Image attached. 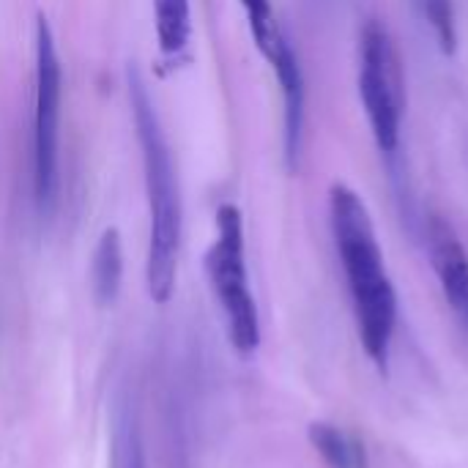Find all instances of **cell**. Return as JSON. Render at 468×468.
I'll return each mask as SVG.
<instances>
[{"mask_svg":"<svg viewBox=\"0 0 468 468\" xmlns=\"http://www.w3.org/2000/svg\"><path fill=\"white\" fill-rule=\"evenodd\" d=\"M310 441L318 450V455L329 463V468H365L362 447L329 422H313Z\"/></svg>","mask_w":468,"mask_h":468,"instance_id":"cell-10","label":"cell"},{"mask_svg":"<svg viewBox=\"0 0 468 468\" xmlns=\"http://www.w3.org/2000/svg\"><path fill=\"white\" fill-rule=\"evenodd\" d=\"M154 27L159 52L165 58H178L189 47L192 36L189 0H154Z\"/></svg>","mask_w":468,"mask_h":468,"instance_id":"cell-9","label":"cell"},{"mask_svg":"<svg viewBox=\"0 0 468 468\" xmlns=\"http://www.w3.org/2000/svg\"><path fill=\"white\" fill-rule=\"evenodd\" d=\"M115 463L118 468H148L140 436L132 425V420H121L118 433H115Z\"/></svg>","mask_w":468,"mask_h":468,"instance_id":"cell-13","label":"cell"},{"mask_svg":"<svg viewBox=\"0 0 468 468\" xmlns=\"http://www.w3.org/2000/svg\"><path fill=\"white\" fill-rule=\"evenodd\" d=\"M359 96L367 123L381 154H395L400 145L406 82L398 47L378 19H367L359 38Z\"/></svg>","mask_w":468,"mask_h":468,"instance_id":"cell-5","label":"cell"},{"mask_svg":"<svg viewBox=\"0 0 468 468\" xmlns=\"http://www.w3.org/2000/svg\"><path fill=\"white\" fill-rule=\"evenodd\" d=\"M420 16L431 25L444 55H455L458 49V19L452 0H414Z\"/></svg>","mask_w":468,"mask_h":468,"instance_id":"cell-12","label":"cell"},{"mask_svg":"<svg viewBox=\"0 0 468 468\" xmlns=\"http://www.w3.org/2000/svg\"><path fill=\"white\" fill-rule=\"evenodd\" d=\"M121 280H123L121 233L115 228H107L99 236V244H96L93 261H90V288H93V299L99 307H110L118 299Z\"/></svg>","mask_w":468,"mask_h":468,"instance_id":"cell-8","label":"cell"},{"mask_svg":"<svg viewBox=\"0 0 468 468\" xmlns=\"http://www.w3.org/2000/svg\"><path fill=\"white\" fill-rule=\"evenodd\" d=\"M206 274L228 321V337L239 354L261 346V318L244 258V222L233 203L217 208V239L206 252Z\"/></svg>","mask_w":468,"mask_h":468,"instance_id":"cell-3","label":"cell"},{"mask_svg":"<svg viewBox=\"0 0 468 468\" xmlns=\"http://www.w3.org/2000/svg\"><path fill=\"white\" fill-rule=\"evenodd\" d=\"M129 101L143 156V178H145V197H148V258H145V282L154 302L165 304L176 288L178 255H181V189L173 165V154L151 101L148 85L143 82L140 71L129 66Z\"/></svg>","mask_w":468,"mask_h":468,"instance_id":"cell-2","label":"cell"},{"mask_svg":"<svg viewBox=\"0 0 468 468\" xmlns=\"http://www.w3.org/2000/svg\"><path fill=\"white\" fill-rule=\"evenodd\" d=\"M428 252L433 271L441 282V291L450 307L468 326V252L452 225L441 217H431L425 225Z\"/></svg>","mask_w":468,"mask_h":468,"instance_id":"cell-6","label":"cell"},{"mask_svg":"<svg viewBox=\"0 0 468 468\" xmlns=\"http://www.w3.org/2000/svg\"><path fill=\"white\" fill-rule=\"evenodd\" d=\"M60 104H63V69H60L52 27L47 16L38 14L36 93H33V197L38 214H49L58 200Z\"/></svg>","mask_w":468,"mask_h":468,"instance_id":"cell-4","label":"cell"},{"mask_svg":"<svg viewBox=\"0 0 468 468\" xmlns=\"http://www.w3.org/2000/svg\"><path fill=\"white\" fill-rule=\"evenodd\" d=\"M329 222L351 291L362 348L378 370H387L398 326V293L384 266V252L376 236L373 217L365 200L351 186L332 184Z\"/></svg>","mask_w":468,"mask_h":468,"instance_id":"cell-1","label":"cell"},{"mask_svg":"<svg viewBox=\"0 0 468 468\" xmlns=\"http://www.w3.org/2000/svg\"><path fill=\"white\" fill-rule=\"evenodd\" d=\"M241 5H244V14H247V22H250V33L255 38V47L271 63L274 55L280 52V47L288 41L285 30L277 22L271 0H241Z\"/></svg>","mask_w":468,"mask_h":468,"instance_id":"cell-11","label":"cell"},{"mask_svg":"<svg viewBox=\"0 0 468 468\" xmlns=\"http://www.w3.org/2000/svg\"><path fill=\"white\" fill-rule=\"evenodd\" d=\"M271 69L282 88V104H285V162L291 170H296L302 154V137H304V74L291 41L280 47V52L271 60Z\"/></svg>","mask_w":468,"mask_h":468,"instance_id":"cell-7","label":"cell"}]
</instances>
